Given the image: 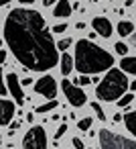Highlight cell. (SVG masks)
Listing matches in <instances>:
<instances>
[{
    "label": "cell",
    "instance_id": "obj_4",
    "mask_svg": "<svg viewBox=\"0 0 136 149\" xmlns=\"http://www.w3.org/2000/svg\"><path fill=\"white\" fill-rule=\"evenodd\" d=\"M98 139H100L102 149H136V141H132L128 137H122V135H116L108 129L98 131Z\"/></svg>",
    "mask_w": 136,
    "mask_h": 149
},
{
    "label": "cell",
    "instance_id": "obj_35",
    "mask_svg": "<svg viewBox=\"0 0 136 149\" xmlns=\"http://www.w3.org/2000/svg\"><path fill=\"white\" fill-rule=\"evenodd\" d=\"M120 120H122V114H120V112H118V114H114V123H120Z\"/></svg>",
    "mask_w": 136,
    "mask_h": 149
},
{
    "label": "cell",
    "instance_id": "obj_7",
    "mask_svg": "<svg viewBox=\"0 0 136 149\" xmlns=\"http://www.w3.org/2000/svg\"><path fill=\"white\" fill-rule=\"evenodd\" d=\"M33 88H35V92H37L39 96H45V98H49V100H55V96H57V82H55L53 76H43V78H39V80L33 84Z\"/></svg>",
    "mask_w": 136,
    "mask_h": 149
},
{
    "label": "cell",
    "instance_id": "obj_23",
    "mask_svg": "<svg viewBox=\"0 0 136 149\" xmlns=\"http://www.w3.org/2000/svg\"><path fill=\"white\" fill-rule=\"evenodd\" d=\"M89 82H91V80H89L87 76H83V74H81L79 78H75V86H77V88H81V86H87Z\"/></svg>",
    "mask_w": 136,
    "mask_h": 149
},
{
    "label": "cell",
    "instance_id": "obj_30",
    "mask_svg": "<svg viewBox=\"0 0 136 149\" xmlns=\"http://www.w3.org/2000/svg\"><path fill=\"white\" fill-rule=\"evenodd\" d=\"M128 88H130V90H132V94H134V92H136V80H132V82H130V86H128Z\"/></svg>",
    "mask_w": 136,
    "mask_h": 149
},
{
    "label": "cell",
    "instance_id": "obj_27",
    "mask_svg": "<svg viewBox=\"0 0 136 149\" xmlns=\"http://www.w3.org/2000/svg\"><path fill=\"white\" fill-rule=\"evenodd\" d=\"M19 127H21V123H19V120H14V123H10V135H12V133H14V131H16Z\"/></svg>",
    "mask_w": 136,
    "mask_h": 149
},
{
    "label": "cell",
    "instance_id": "obj_18",
    "mask_svg": "<svg viewBox=\"0 0 136 149\" xmlns=\"http://www.w3.org/2000/svg\"><path fill=\"white\" fill-rule=\"evenodd\" d=\"M71 43H73V41H71V39H69V37H65V39H61V41H59V43H57V49H59V51H63V53H65V51H67V49H69V47H71Z\"/></svg>",
    "mask_w": 136,
    "mask_h": 149
},
{
    "label": "cell",
    "instance_id": "obj_37",
    "mask_svg": "<svg viewBox=\"0 0 136 149\" xmlns=\"http://www.w3.org/2000/svg\"><path fill=\"white\" fill-rule=\"evenodd\" d=\"M0 143H2V135H0Z\"/></svg>",
    "mask_w": 136,
    "mask_h": 149
},
{
    "label": "cell",
    "instance_id": "obj_8",
    "mask_svg": "<svg viewBox=\"0 0 136 149\" xmlns=\"http://www.w3.org/2000/svg\"><path fill=\"white\" fill-rule=\"evenodd\" d=\"M6 88H8V92L12 94L14 102L23 106V104H25V92H23V86H21V80H19L16 74H8V76H6Z\"/></svg>",
    "mask_w": 136,
    "mask_h": 149
},
{
    "label": "cell",
    "instance_id": "obj_21",
    "mask_svg": "<svg viewBox=\"0 0 136 149\" xmlns=\"http://www.w3.org/2000/svg\"><path fill=\"white\" fill-rule=\"evenodd\" d=\"M89 127H91V118H89V116H85V118H81V120L77 123V129H79V131H89Z\"/></svg>",
    "mask_w": 136,
    "mask_h": 149
},
{
    "label": "cell",
    "instance_id": "obj_1",
    "mask_svg": "<svg viewBox=\"0 0 136 149\" xmlns=\"http://www.w3.org/2000/svg\"><path fill=\"white\" fill-rule=\"evenodd\" d=\"M4 39L10 53L31 72H49L61 55L43 15L33 8H12L4 21Z\"/></svg>",
    "mask_w": 136,
    "mask_h": 149
},
{
    "label": "cell",
    "instance_id": "obj_20",
    "mask_svg": "<svg viewBox=\"0 0 136 149\" xmlns=\"http://www.w3.org/2000/svg\"><path fill=\"white\" fill-rule=\"evenodd\" d=\"M114 49H116V53H118V55H124V57H126V53H128V45H126V43H122V41H118V43L114 45Z\"/></svg>",
    "mask_w": 136,
    "mask_h": 149
},
{
    "label": "cell",
    "instance_id": "obj_14",
    "mask_svg": "<svg viewBox=\"0 0 136 149\" xmlns=\"http://www.w3.org/2000/svg\"><path fill=\"white\" fill-rule=\"evenodd\" d=\"M116 33H118L120 37H130V35L134 33V25H132L130 21H120V23L116 25Z\"/></svg>",
    "mask_w": 136,
    "mask_h": 149
},
{
    "label": "cell",
    "instance_id": "obj_2",
    "mask_svg": "<svg viewBox=\"0 0 136 149\" xmlns=\"http://www.w3.org/2000/svg\"><path fill=\"white\" fill-rule=\"evenodd\" d=\"M73 61H75V70L79 74L89 76V74H102L106 70H112L114 57H112V53H108L100 45L91 43L89 39H79V41H75Z\"/></svg>",
    "mask_w": 136,
    "mask_h": 149
},
{
    "label": "cell",
    "instance_id": "obj_28",
    "mask_svg": "<svg viewBox=\"0 0 136 149\" xmlns=\"http://www.w3.org/2000/svg\"><path fill=\"white\" fill-rule=\"evenodd\" d=\"M57 2H59V0H43L45 6H53V4H57Z\"/></svg>",
    "mask_w": 136,
    "mask_h": 149
},
{
    "label": "cell",
    "instance_id": "obj_24",
    "mask_svg": "<svg viewBox=\"0 0 136 149\" xmlns=\"http://www.w3.org/2000/svg\"><path fill=\"white\" fill-rule=\"evenodd\" d=\"M65 133H67V125L63 123V125H59V129H57V133H55V139H61Z\"/></svg>",
    "mask_w": 136,
    "mask_h": 149
},
{
    "label": "cell",
    "instance_id": "obj_19",
    "mask_svg": "<svg viewBox=\"0 0 136 149\" xmlns=\"http://www.w3.org/2000/svg\"><path fill=\"white\" fill-rule=\"evenodd\" d=\"M8 88H6V82H4V72H2V65H0V96H6Z\"/></svg>",
    "mask_w": 136,
    "mask_h": 149
},
{
    "label": "cell",
    "instance_id": "obj_11",
    "mask_svg": "<svg viewBox=\"0 0 136 149\" xmlns=\"http://www.w3.org/2000/svg\"><path fill=\"white\" fill-rule=\"evenodd\" d=\"M71 15V4H69V0H59V2L55 4V10H53V17L57 19H65Z\"/></svg>",
    "mask_w": 136,
    "mask_h": 149
},
{
    "label": "cell",
    "instance_id": "obj_6",
    "mask_svg": "<svg viewBox=\"0 0 136 149\" xmlns=\"http://www.w3.org/2000/svg\"><path fill=\"white\" fill-rule=\"evenodd\" d=\"M61 88H63V94H65V98H67V102H69L71 106H83V104H85L87 96H85V92H83L81 88H77V86L71 84L69 80H63V82H61Z\"/></svg>",
    "mask_w": 136,
    "mask_h": 149
},
{
    "label": "cell",
    "instance_id": "obj_25",
    "mask_svg": "<svg viewBox=\"0 0 136 149\" xmlns=\"http://www.w3.org/2000/svg\"><path fill=\"white\" fill-rule=\"evenodd\" d=\"M53 31H55V33H65V31H67V25H65V23L55 25V27H53Z\"/></svg>",
    "mask_w": 136,
    "mask_h": 149
},
{
    "label": "cell",
    "instance_id": "obj_3",
    "mask_svg": "<svg viewBox=\"0 0 136 149\" xmlns=\"http://www.w3.org/2000/svg\"><path fill=\"white\" fill-rule=\"evenodd\" d=\"M128 86H130V82H128L126 74L118 68H112V70H108L104 80H100V84L95 86V96L104 102H118L126 94Z\"/></svg>",
    "mask_w": 136,
    "mask_h": 149
},
{
    "label": "cell",
    "instance_id": "obj_34",
    "mask_svg": "<svg viewBox=\"0 0 136 149\" xmlns=\"http://www.w3.org/2000/svg\"><path fill=\"white\" fill-rule=\"evenodd\" d=\"M27 120H29V123H33V120H35V114H33V112H29V114H27Z\"/></svg>",
    "mask_w": 136,
    "mask_h": 149
},
{
    "label": "cell",
    "instance_id": "obj_32",
    "mask_svg": "<svg viewBox=\"0 0 136 149\" xmlns=\"http://www.w3.org/2000/svg\"><path fill=\"white\" fill-rule=\"evenodd\" d=\"M19 2H21V6H23V4H33L35 0H19Z\"/></svg>",
    "mask_w": 136,
    "mask_h": 149
},
{
    "label": "cell",
    "instance_id": "obj_22",
    "mask_svg": "<svg viewBox=\"0 0 136 149\" xmlns=\"http://www.w3.org/2000/svg\"><path fill=\"white\" fill-rule=\"evenodd\" d=\"M91 108H93V112L98 114L100 120H106V114H104V110H102V106H100L98 102H91Z\"/></svg>",
    "mask_w": 136,
    "mask_h": 149
},
{
    "label": "cell",
    "instance_id": "obj_33",
    "mask_svg": "<svg viewBox=\"0 0 136 149\" xmlns=\"http://www.w3.org/2000/svg\"><path fill=\"white\" fill-rule=\"evenodd\" d=\"M29 84H33V80H31V78H25V80H23V86H29Z\"/></svg>",
    "mask_w": 136,
    "mask_h": 149
},
{
    "label": "cell",
    "instance_id": "obj_38",
    "mask_svg": "<svg viewBox=\"0 0 136 149\" xmlns=\"http://www.w3.org/2000/svg\"><path fill=\"white\" fill-rule=\"evenodd\" d=\"M0 47H2V39H0Z\"/></svg>",
    "mask_w": 136,
    "mask_h": 149
},
{
    "label": "cell",
    "instance_id": "obj_5",
    "mask_svg": "<svg viewBox=\"0 0 136 149\" xmlns=\"http://www.w3.org/2000/svg\"><path fill=\"white\" fill-rule=\"evenodd\" d=\"M23 149H47V133L39 125L31 127L23 139Z\"/></svg>",
    "mask_w": 136,
    "mask_h": 149
},
{
    "label": "cell",
    "instance_id": "obj_12",
    "mask_svg": "<svg viewBox=\"0 0 136 149\" xmlns=\"http://www.w3.org/2000/svg\"><path fill=\"white\" fill-rule=\"evenodd\" d=\"M59 63H61L59 68H61V74H63V76H69L71 70L75 68V61H73V57H71L69 53H63L61 59H59Z\"/></svg>",
    "mask_w": 136,
    "mask_h": 149
},
{
    "label": "cell",
    "instance_id": "obj_13",
    "mask_svg": "<svg viewBox=\"0 0 136 149\" xmlns=\"http://www.w3.org/2000/svg\"><path fill=\"white\" fill-rule=\"evenodd\" d=\"M120 70H122L124 74H132V76H136V57H130V55L122 57V61H120Z\"/></svg>",
    "mask_w": 136,
    "mask_h": 149
},
{
    "label": "cell",
    "instance_id": "obj_36",
    "mask_svg": "<svg viewBox=\"0 0 136 149\" xmlns=\"http://www.w3.org/2000/svg\"><path fill=\"white\" fill-rule=\"evenodd\" d=\"M8 2H10V0H0V6H6Z\"/></svg>",
    "mask_w": 136,
    "mask_h": 149
},
{
    "label": "cell",
    "instance_id": "obj_15",
    "mask_svg": "<svg viewBox=\"0 0 136 149\" xmlns=\"http://www.w3.org/2000/svg\"><path fill=\"white\" fill-rule=\"evenodd\" d=\"M124 123H126V129L136 137V110H132V112H128L126 116H124Z\"/></svg>",
    "mask_w": 136,
    "mask_h": 149
},
{
    "label": "cell",
    "instance_id": "obj_17",
    "mask_svg": "<svg viewBox=\"0 0 136 149\" xmlns=\"http://www.w3.org/2000/svg\"><path fill=\"white\" fill-rule=\"evenodd\" d=\"M132 100H134V94H132V92H126V94H124V96L118 100V106H120V108H126V106H128Z\"/></svg>",
    "mask_w": 136,
    "mask_h": 149
},
{
    "label": "cell",
    "instance_id": "obj_29",
    "mask_svg": "<svg viewBox=\"0 0 136 149\" xmlns=\"http://www.w3.org/2000/svg\"><path fill=\"white\" fill-rule=\"evenodd\" d=\"M4 59H6V51L0 49V63H4Z\"/></svg>",
    "mask_w": 136,
    "mask_h": 149
},
{
    "label": "cell",
    "instance_id": "obj_9",
    "mask_svg": "<svg viewBox=\"0 0 136 149\" xmlns=\"http://www.w3.org/2000/svg\"><path fill=\"white\" fill-rule=\"evenodd\" d=\"M91 27H93V31H95L100 37H104V39H110L112 33H114L112 23H110L108 19H104V17H95V19L91 21Z\"/></svg>",
    "mask_w": 136,
    "mask_h": 149
},
{
    "label": "cell",
    "instance_id": "obj_26",
    "mask_svg": "<svg viewBox=\"0 0 136 149\" xmlns=\"http://www.w3.org/2000/svg\"><path fill=\"white\" fill-rule=\"evenodd\" d=\"M71 143H73V147H75V149H83V141H81L79 137H75Z\"/></svg>",
    "mask_w": 136,
    "mask_h": 149
},
{
    "label": "cell",
    "instance_id": "obj_10",
    "mask_svg": "<svg viewBox=\"0 0 136 149\" xmlns=\"http://www.w3.org/2000/svg\"><path fill=\"white\" fill-rule=\"evenodd\" d=\"M14 112H16L14 102H10V100H0V125H2V127L12 123Z\"/></svg>",
    "mask_w": 136,
    "mask_h": 149
},
{
    "label": "cell",
    "instance_id": "obj_31",
    "mask_svg": "<svg viewBox=\"0 0 136 149\" xmlns=\"http://www.w3.org/2000/svg\"><path fill=\"white\" fill-rule=\"evenodd\" d=\"M130 43L136 47V33H132V35H130Z\"/></svg>",
    "mask_w": 136,
    "mask_h": 149
},
{
    "label": "cell",
    "instance_id": "obj_16",
    "mask_svg": "<svg viewBox=\"0 0 136 149\" xmlns=\"http://www.w3.org/2000/svg\"><path fill=\"white\" fill-rule=\"evenodd\" d=\"M57 106H59V102H57V100H49V102H45V104L37 106V112H39V114H45V112H51V110H55Z\"/></svg>",
    "mask_w": 136,
    "mask_h": 149
}]
</instances>
